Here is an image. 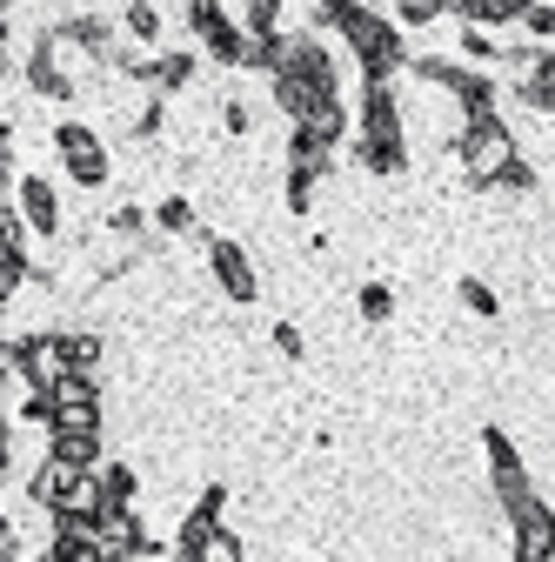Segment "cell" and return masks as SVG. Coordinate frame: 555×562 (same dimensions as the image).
Here are the masks:
<instances>
[{"instance_id": "5b68a950", "label": "cell", "mask_w": 555, "mask_h": 562, "mask_svg": "<svg viewBox=\"0 0 555 562\" xmlns=\"http://www.w3.org/2000/svg\"><path fill=\"white\" fill-rule=\"evenodd\" d=\"M215 274L228 281V289H235L241 302L254 295V274H248V261H241V248H228V241H222V248H215Z\"/></svg>"}, {"instance_id": "277c9868", "label": "cell", "mask_w": 555, "mask_h": 562, "mask_svg": "<svg viewBox=\"0 0 555 562\" xmlns=\"http://www.w3.org/2000/svg\"><path fill=\"white\" fill-rule=\"evenodd\" d=\"M60 148H67V161H75L81 181H101V155H94V140H88L81 127H67V134H60Z\"/></svg>"}, {"instance_id": "3957f363", "label": "cell", "mask_w": 555, "mask_h": 562, "mask_svg": "<svg viewBox=\"0 0 555 562\" xmlns=\"http://www.w3.org/2000/svg\"><path fill=\"white\" fill-rule=\"evenodd\" d=\"M468 155H475V168H482V175H489V168H502V155H509V134L482 121V127L468 134Z\"/></svg>"}, {"instance_id": "52a82bcc", "label": "cell", "mask_w": 555, "mask_h": 562, "mask_svg": "<svg viewBox=\"0 0 555 562\" xmlns=\"http://www.w3.org/2000/svg\"><path fill=\"white\" fill-rule=\"evenodd\" d=\"M27 215H34V222H41V228H47V222H54V194H47V188H41V181H27Z\"/></svg>"}, {"instance_id": "6da1fadb", "label": "cell", "mask_w": 555, "mask_h": 562, "mask_svg": "<svg viewBox=\"0 0 555 562\" xmlns=\"http://www.w3.org/2000/svg\"><path fill=\"white\" fill-rule=\"evenodd\" d=\"M349 34H355V47H362V60H369V75H382V67H395V34L382 27V21H369V14H355L349 21Z\"/></svg>"}, {"instance_id": "ba28073f", "label": "cell", "mask_w": 555, "mask_h": 562, "mask_svg": "<svg viewBox=\"0 0 555 562\" xmlns=\"http://www.w3.org/2000/svg\"><path fill=\"white\" fill-rule=\"evenodd\" d=\"M362 308H369V322H382L388 315V289H362Z\"/></svg>"}, {"instance_id": "7a4b0ae2", "label": "cell", "mask_w": 555, "mask_h": 562, "mask_svg": "<svg viewBox=\"0 0 555 562\" xmlns=\"http://www.w3.org/2000/svg\"><path fill=\"white\" fill-rule=\"evenodd\" d=\"M516 522H522V562H542V555L555 549V516H548L542 503H522Z\"/></svg>"}, {"instance_id": "9c48e42d", "label": "cell", "mask_w": 555, "mask_h": 562, "mask_svg": "<svg viewBox=\"0 0 555 562\" xmlns=\"http://www.w3.org/2000/svg\"><path fill=\"white\" fill-rule=\"evenodd\" d=\"M201 562H241V555H235V542H207V549H201Z\"/></svg>"}, {"instance_id": "8992f818", "label": "cell", "mask_w": 555, "mask_h": 562, "mask_svg": "<svg viewBox=\"0 0 555 562\" xmlns=\"http://www.w3.org/2000/svg\"><path fill=\"white\" fill-rule=\"evenodd\" d=\"M529 0H468V14H482V21H502V14H522Z\"/></svg>"}]
</instances>
